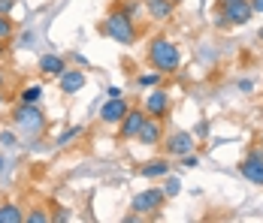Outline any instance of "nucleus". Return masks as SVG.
<instances>
[{
    "label": "nucleus",
    "instance_id": "nucleus-29",
    "mask_svg": "<svg viewBox=\"0 0 263 223\" xmlns=\"http://www.w3.org/2000/svg\"><path fill=\"white\" fill-rule=\"evenodd\" d=\"M106 97H124V94H121V88L112 85V88H106Z\"/></svg>",
    "mask_w": 263,
    "mask_h": 223
},
{
    "label": "nucleus",
    "instance_id": "nucleus-23",
    "mask_svg": "<svg viewBox=\"0 0 263 223\" xmlns=\"http://www.w3.org/2000/svg\"><path fill=\"white\" fill-rule=\"evenodd\" d=\"M179 160H182L184 169H197V166H200V157H197L194 151H191V154H184V157H179Z\"/></svg>",
    "mask_w": 263,
    "mask_h": 223
},
{
    "label": "nucleus",
    "instance_id": "nucleus-14",
    "mask_svg": "<svg viewBox=\"0 0 263 223\" xmlns=\"http://www.w3.org/2000/svg\"><path fill=\"white\" fill-rule=\"evenodd\" d=\"M36 67H40V75H46V78H58V75L67 70V60H64L61 54H43Z\"/></svg>",
    "mask_w": 263,
    "mask_h": 223
},
{
    "label": "nucleus",
    "instance_id": "nucleus-39",
    "mask_svg": "<svg viewBox=\"0 0 263 223\" xmlns=\"http://www.w3.org/2000/svg\"><path fill=\"white\" fill-rule=\"evenodd\" d=\"M142 3H148V0H142Z\"/></svg>",
    "mask_w": 263,
    "mask_h": 223
},
{
    "label": "nucleus",
    "instance_id": "nucleus-28",
    "mask_svg": "<svg viewBox=\"0 0 263 223\" xmlns=\"http://www.w3.org/2000/svg\"><path fill=\"white\" fill-rule=\"evenodd\" d=\"M251 88H254L251 78H242V82H239V91H242V94H251Z\"/></svg>",
    "mask_w": 263,
    "mask_h": 223
},
{
    "label": "nucleus",
    "instance_id": "nucleus-16",
    "mask_svg": "<svg viewBox=\"0 0 263 223\" xmlns=\"http://www.w3.org/2000/svg\"><path fill=\"white\" fill-rule=\"evenodd\" d=\"M0 223H25V208L15 202H0Z\"/></svg>",
    "mask_w": 263,
    "mask_h": 223
},
{
    "label": "nucleus",
    "instance_id": "nucleus-21",
    "mask_svg": "<svg viewBox=\"0 0 263 223\" xmlns=\"http://www.w3.org/2000/svg\"><path fill=\"white\" fill-rule=\"evenodd\" d=\"M25 223H52V214L46 208H30L25 211Z\"/></svg>",
    "mask_w": 263,
    "mask_h": 223
},
{
    "label": "nucleus",
    "instance_id": "nucleus-5",
    "mask_svg": "<svg viewBox=\"0 0 263 223\" xmlns=\"http://www.w3.org/2000/svg\"><path fill=\"white\" fill-rule=\"evenodd\" d=\"M236 169H239V175H242L245 181H251V184L263 187V148L260 145L248 148V154L242 157V163H239Z\"/></svg>",
    "mask_w": 263,
    "mask_h": 223
},
{
    "label": "nucleus",
    "instance_id": "nucleus-1",
    "mask_svg": "<svg viewBox=\"0 0 263 223\" xmlns=\"http://www.w3.org/2000/svg\"><path fill=\"white\" fill-rule=\"evenodd\" d=\"M148 67L160 75L179 73V67H182V51H179V46H176L166 33H158V36L148 43Z\"/></svg>",
    "mask_w": 263,
    "mask_h": 223
},
{
    "label": "nucleus",
    "instance_id": "nucleus-9",
    "mask_svg": "<svg viewBox=\"0 0 263 223\" xmlns=\"http://www.w3.org/2000/svg\"><path fill=\"white\" fill-rule=\"evenodd\" d=\"M221 9H224V18H227V25L230 27H242V25H248V22L254 18V9H251L248 0H230V3H221Z\"/></svg>",
    "mask_w": 263,
    "mask_h": 223
},
{
    "label": "nucleus",
    "instance_id": "nucleus-30",
    "mask_svg": "<svg viewBox=\"0 0 263 223\" xmlns=\"http://www.w3.org/2000/svg\"><path fill=\"white\" fill-rule=\"evenodd\" d=\"M248 3H251V9H254V15H257V12H263V0H248Z\"/></svg>",
    "mask_w": 263,
    "mask_h": 223
},
{
    "label": "nucleus",
    "instance_id": "nucleus-33",
    "mask_svg": "<svg viewBox=\"0 0 263 223\" xmlns=\"http://www.w3.org/2000/svg\"><path fill=\"white\" fill-rule=\"evenodd\" d=\"M257 39H260V43H263V27H260V30H257Z\"/></svg>",
    "mask_w": 263,
    "mask_h": 223
},
{
    "label": "nucleus",
    "instance_id": "nucleus-36",
    "mask_svg": "<svg viewBox=\"0 0 263 223\" xmlns=\"http://www.w3.org/2000/svg\"><path fill=\"white\" fill-rule=\"evenodd\" d=\"M3 163H6V160H3V157H0V169H3Z\"/></svg>",
    "mask_w": 263,
    "mask_h": 223
},
{
    "label": "nucleus",
    "instance_id": "nucleus-6",
    "mask_svg": "<svg viewBox=\"0 0 263 223\" xmlns=\"http://www.w3.org/2000/svg\"><path fill=\"white\" fill-rule=\"evenodd\" d=\"M160 145L166 151V157H184V154H191V151L197 148V136L187 133V130H176V133L163 136Z\"/></svg>",
    "mask_w": 263,
    "mask_h": 223
},
{
    "label": "nucleus",
    "instance_id": "nucleus-15",
    "mask_svg": "<svg viewBox=\"0 0 263 223\" xmlns=\"http://www.w3.org/2000/svg\"><path fill=\"white\" fill-rule=\"evenodd\" d=\"M139 175H142V178H163V175H170V160H166V157L145 160V163L139 166Z\"/></svg>",
    "mask_w": 263,
    "mask_h": 223
},
{
    "label": "nucleus",
    "instance_id": "nucleus-2",
    "mask_svg": "<svg viewBox=\"0 0 263 223\" xmlns=\"http://www.w3.org/2000/svg\"><path fill=\"white\" fill-rule=\"evenodd\" d=\"M100 30H103V36H109L112 43H118V46H124V49L139 39V27L133 22V15H127L124 9H112L103 18Z\"/></svg>",
    "mask_w": 263,
    "mask_h": 223
},
{
    "label": "nucleus",
    "instance_id": "nucleus-26",
    "mask_svg": "<svg viewBox=\"0 0 263 223\" xmlns=\"http://www.w3.org/2000/svg\"><path fill=\"white\" fill-rule=\"evenodd\" d=\"M15 9V0H0V15H12Z\"/></svg>",
    "mask_w": 263,
    "mask_h": 223
},
{
    "label": "nucleus",
    "instance_id": "nucleus-24",
    "mask_svg": "<svg viewBox=\"0 0 263 223\" xmlns=\"http://www.w3.org/2000/svg\"><path fill=\"white\" fill-rule=\"evenodd\" d=\"M15 142H18V139H15V130H3V133H0V145H6V148H12Z\"/></svg>",
    "mask_w": 263,
    "mask_h": 223
},
{
    "label": "nucleus",
    "instance_id": "nucleus-7",
    "mask_svg": "<svg viewBox=\"0 0 263 223\" xmlns=\"http://www.w3.org/2000/svg\"><path fill=\"white\" fill-rule=\"evenodd\" d=\"M145 109L142 106H130L127 109V115L118 121V139L121 142H133L136 136H139V130H142V124H145Z\"/></svg>",
    "mask_w": 263,
    "mask_h": 223
},
{
    "label": "nucleus",
    "instance_id": "nucleus-3",
    "mask_svg": "<svg viewBox=\"0 0 263 223\" xmlns=\"http://www.w3.org/2000/svg\"><path fill=\"white\" fill-rule=\"evenodd\" d=\"M46 115L40 109V103H18L12 109V130L22 136H40L46 130Z\"/></svg>",
    "mask_w": 263,
    "mask_h": 223
},
{
    "label": "nucleus",
    "instance_id": "nucleus-32",
    "mask_svg": "<svg viewBox=\"0 0 263 223\" xmlns=\"http://www.w3.org/2000/svg\"><path fill=\"white\" fill-rule=\"evenodd\" d=\"M3 85H6V70L0 67V88H3Z\"/></svg>",
    "mask_w": 263,
    "mask_h": 223
},
{
    "label": "nucleus",
    "instance_id": "nucleus-11",
    "mask_svg": "<svg viewBox=\"0 0 263 223\" xmlns=\"http://www.w3.org/2000/svg\"><path fill=\"white\" fill-rule=\"evenodd\" d=\"M88 85V75L85 70H64V73L58 75V88H61V94H67V97H73V94H79L82 88Z\"/></svg>",
    "mask_w": 263,
    "mask_h": 223
},
{
    "label": "nucleus",
    "instance_id": "nucleus-38",
    "mask_svg": "<svg viewBox=\"0 0 263 223\" xmlns=\"http://www.w3.org/2000/svg\"><path fill=\"white\" fill-rule=\"evenodd\" d=\"M218 3H230V0H218Z\"/></svg>",
    "mask_w": 263,
    "mask_h": 223
},
{
    "label": "nucleus",
    "instance_id": "nucleus-34",
    "mask_svg": "<svg viewBox=\"0 0 263 223\" xmlns=\"http://www.w3.org/2000/svg\"><path fill=\"white\" fill-rule=\"evenodd\" d=\"M3 99H6V97H3V88H0V106H3Z\"/></svg>",
    "mask_w": 263,
    "mask_h": 223
},
{
    "label": "nucleus",
    "instance_id": "nucleus-27",
    "mask_svg": "<svg viewBox=\"0 0 263 223\" xmlns=\"http://www.w3.org/2000/svg\"><path fill=\"white\" fill-rule=\"evenodd\" d=\"M52 220H58V223L70 220V211H67V208H58V214H52Z\"/></svg>",
    "mask_w": 263,
    "mask_h": 223
},
{
    "label": "nucleus",
    "instance_id": "nucleus-12",
    "mask_svg": "<svg viewBox=\"0 0 263 223\" xmlns=\"http://www.w3.org/2000/svg\"><path fill=\"white\" fill-rule=\"evenodd\" d=\"M163 121L158 118H145V124L139 130V136H136V142H142V145H148V148H158L160 142H163Z\"/></svg>",
    "mask_w": 263,
    "mask_h": 223
},
{
    "label": "nucleus",
    "instance_id": "nucleus-13",
    "mask_svg": "<svg viewBox=\"0 0 263 223\" xmlns=\"http://www.w3.org/2000/svg\"><path fill=\"white\" fill-rule=\"evenodd\" d=\"M145 12H148V18L152 22H170L173 15H176V3L173 0H148L145 3Z\"/></svg>",
    "mask_w": 263,
    "mask_h": 223
},
{
    "label": "nucleus",
    "instance_id": "nucleus-19",
    "mask_svg": "<svg viewBox=\"0 0 263 223\" xmlns=\"http://www.w3.org/2000/svg\"><path fill=\"white\" fill-rule=\"evenodd\" d=\"M43 99V85H27L18 94V103H40Z\"/></svg>",
    "mask_w": 263,
    "mask_h": 223
},
{
    "label": "nucleus",
    "instance_id": "nucleus-20",
    "mask_svg": "<svg viewBox=\"0 0 263 223\" xmlns=\"http://www.w3.org/2000/svg\"><path fill=\"white\" fill-rule=\"evenodd\" d=\"M160 78H163V75L155 73V70H152V73H142V75H136V88H142V91H145V88H158Z\"/></svg>",
    "mask_w": 263,
    "mask_h": 223
},
{
    "label": "nucleus",
    "instance_id": "nucleus-31",
    "mask_svg": "<svg viewBox=\"0 0 263 223\" xmlns=\"http://www.w3.org/2000/svg\"><path fill=\"white\" fill-rule=\"evenodd\" d=\"M6 49H9V46H6V43H3V39H0V60H3V57H6Z\"/></svg>",
    "mask_w": 263,
    "mask_h": 223
},
{
    "label": "nucleus",
    "instance_id": "nucleus-4",
    "mask_svg": "<svg viewBox=\"0 0 263 223\" xmlns=\"http://www.w3.org/2000/svg\"><path fill=\"white\" fill-rule=\"evenodd\" d=\"M163 202H166L163 190H158V187H145V190H139V193L130 199V211H136L139 217L158 214L160 208H163Z\"/></svg>",
    "mask_w": 263,
    "mask_h": 223
},
{
    "label": "nucleus",
    "instance_id": "nucleus-8",
    "mask_svg": "<svg viewBox=\"0 0 263 223\" xmlns=\"http://www.w3.org/2000/svg\"><path fill=\"white\" fill-rule=\"evenodd\" d=\"M145 115L148 118H158V121H166L170 118V112H173V99H170V91H163V88H155L148 97H145Z\"/></svg>",
    "mask_w": 263,
    "mask_h": 223
},
{
    "label": "nucleus",
    "instance_id": "nucleus-22",
    "mask_svg": "<svg viewBox=\"0 0 263 223\" xmlns=\"http://www.w3.org/2000/svg\"><path fill=\"white\" fill-rule=\"evenodd\" d=\"M12 36H15V22H12L9 15H0V39L9 43Z\"/></svg>",
    "mask_w": 263,
    "mask_h": 223
},
{
    "label": "nucleus",
    "instance_id": "nucleus-25",
    "mask_svg": "<svg viewBox=\"0 0 263 223\" xmlns=\"http://www.w3.org/2000/svg\"><path fill=\"white\" fill-rule=\"evenodd\" d=\"M215 25H218V27H230V25H227V18H224V9H221V3L215 6Z\"/></svg>",
    "mask_w": 263,
    "mask_h": 223
},
{
    "label": "nucleus",
    "instance_id": "nucleus-35",
    "mask_svg": "<svg viewBox=\"0 0 263 223\" xmlns=\"http://www.w3.org/2000/svg\"><path fill=\"white\" fill-rule=\"evenodd\" d=\"M257 145H260V148H263V133H260V142H257Z\"/></svg>",
    "mask_w": 263,
    "mask_h": 223
},
{
    "label": "nucleus",
    "instance_id": "nucleus-37",
    "mask_svg": "<svg viewBox=\"0 0 263 223\" xmlns=\"http://www.w3.org/2000/svg\"><path fill=\"white\" fill-rule=\"evenodd\" d=\"M173 3H176V6H179V3H182V0H173Z\"/></svg>",
    "mask_w": 263,
    "mask_h": 223
},
{
    "label": "nucleus",
    "instance_id": "nucleus-17",
    "mask_svg": "<svg viewBox=\"0 0 263 223\" xmlns=\"http://www.w3.org/2000/svg\"><path fill=\"white\" fill-rule=\"evenodd\" d=\"M79 136H82V127H79V124H76V127H67V130H64V133L54 139V145H58V148H67V145H73Z\"/></svg>",
    "mask_w": 263,
    "mask_h": 223
},
{
    "label": "nucleus",
    "instance_id": "nucleus-18",
    "mask_svg": "<svg viewBox=\"0 0 263 223\" xmlns=\"http://www.w3.org/2000/svg\"><path fill=\"white\" fill-rule=\"evenodd\" d=\"M160 190H163V196L166 199L179 196V193H182V181H179L176 175H163V187H160Z\"/></svg>",
    "mask_w": 263,
    "mask_h": 223
},
{
    "label": "nucleus",
    "instance_id": "nucleus-10",
    "mask_svg": "<svg viewBox=\"0 0 263 223\" xmlns=\"http://www.w3.org/2000/svg\"><path fill=\"white\" fill-rule=\"evenodd\" d=\"M127 109H130V103H127L124 97H109L103 106H100V121L109 124V127H112V124L118 127V121L127 115Z\"/></svg>",
    "mask_w": 263,
    "mask_h": 223
}]
</instances>
